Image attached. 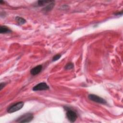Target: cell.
<instances>
[{
    "label": "cell",
    "mask_w": 123,
    "mask_h": 123,
    "mask_svg": "<svg viewBox=\"0 0 123 123\" xmlns=\"http://www.w3.org/2000/svg\"><path fill=\"white\" fill-rule=\"evenodd\" d=\"M64 109L66 111V115L67 119L71 122H74L77 118V114L76 111L69 107L65 106Z\"/></svg>",
    "instance_id": "cell-1"
},
{
    "label": "cell",
    "mask_w": 123,
    "mask_h": 123,
    "mask_svg": "<svg viewBox=\"0 0 123 123\" xmlns=\"http://www.w3.org/2000/svg\"><path fill=\"white\" fill-rule=\"evenodd\" d=\"M34 118V115L32 113L27 112L19 117L16 120L18 123H29Z\"/></svg>",
    "instance_id": "cell-2"
},
{
    "label": "cell",
    "mask_w": 123,
    "mask_h": 123,
    "mask_svg": "<svg viewBox=\"0 0 123 123\" xmlns=\"http://www.w3.org/2000/svg\"><path fill=\"white\" fill-rule=\"evenodd\" d=\"M24 103L23 101L18 102L9 106L7 110L8 113H13L21 110L24 106Z\"/></svg>",
    "instance_id": "cell-3"
},
{
    "label": "cell",
    "mask_w": 123,
    "mask_h": 123,
    "mask_svg": "<svg viewBox=\"0 0 123 123\" xmlns=\"http://www.w3.org/2000/svg\"><path fill=\"white\" fill-rule=\"evenodd\" d=\"M88 98L90 100L98 103H100V104L107 103L106 101L104 99L95 94H89L88 96Z\"/></svg>",
    "instance_id": "cell-4"
},
{
    "label": "cell",
    "mask_w": 123,
    "mask_h": 123,
    "mask_svg": "<svg viewBox=\"0 0 123 123\" xmlns=\"http://www.w3.org/2000/svg\"><path fill=\"white\" fill-rule=\"evenodd\" d=\"M49 86L46 83L41 82L34 86L33 87L32 89L33 91H41L48 90L49 89Z\"/></svg>",
    "instance_id": "cell-5"
},
{
    "label": "cell",
    "mask_w": 123,
    "mask_h": 123,
    "mask_svg": "<svg viewBox=\"0 0 123 123\" xmlns=\"http://www.w3.org/2000/svg\"><path fill=\"white\" fill-rule=\"evenodd\" d=\"M42 69V66L41 65H38L33 68L30 70V74L33 75H36L40 73Z\"/></svg>",
    "instance_id": "cell-6"
},
{
    "label": "cell",
    "mask_w": 123,
    "mask_h": 123,
    "mask_svg": "<svg viewBox=\"0 0 123 123\" xmlns=\"http://www.w3.org/2000/svg\"><path fill=\"white\" fill-rule=\"evenodd\" d=\"M55 5V1H51L49 3L47 4V5L43 8L42 10L45 12H48L52 10L54 6Z\"/></svg>",
    "instance_id": "cell-7"
},
{
    "label": "cell",
    "mask_w": 123,
    "mask_h": 123,
    "mask_svg": "<svg viewBox=\"0 0 123 123\" xmlns=\"http://www.w3.org/2000/svg\"><path fill=\"white\" fill-rule=\"evenodd\" d=\"M12 32V30L5 25H1L0 27V33L1 34L10 33Z\"/></svg>",
    "instance_id": "cell-8"
},
{
    "label": "cell",
    "mask_w": 123,
    "mask_h": 123,
    "mask_svg": "<svg viewBox=\"0 0 123 123\" xmlns=\"http://www.w3.org/2000/svg\"><path fill=\"white\" fill-rule=\"evenodd\" d=\"M15 21H16L17 23L19 25H24L26 22V20L24 18H23L21 17H19V16H16L15 18Z\"/></svg>",
    "instance_id": "cell-9"
},
{
    "label": "cell",
    "mask_w": 123,
    "mask_h": 123,
    "mask_svg": "<svg viewBox=\"0 0 123 123\" xmlns=\"http://www.w3.org/2000/svg\"><path fill=\"white\" fill-rule=\"evenodd\" d=\"M51 1L50 0H47V1H44V0H39L37 1V5L38 6H44L49 3Z\"/></svg>",
    "instance_id": "cell-10"
},
{
    "label": "cell",
    "mask_w": 123,
    "mask_h": 123,
    "mask_svg": "<svg viewBox=\"0 0 123 123\" xmlns=\"http://www.w3.org/2000/svg\"><path fill=\"white\" fill-rule=\"evenodd\" d=\"M74 67V64L72 62H68L65 66V69L66 70H71L73 69Z\"/></svg>",
    "instance_id": "cell-11"
},
{
    "label": "cell",
    "mask_w": 123,
    "mask_h": 123,
    "mask_svg": "<svg viewBox=\"0 0 123 123\" xmlns=\"http://www.w3.org/2000/svg\"><path fill=\"white\" fill-rule=\"evenodd\" d=\"M61 57V54H57L56 55H55L54 56H53V57L52 58V61L53 62H55L56 61H57L58 60H59Z\"/></svg>",
    "instance_id": "cell-12"
},
{
    "label": "cell",
    "mask_w": 123,
    "mask_h": 123,
    "mask_svg": "<svg viewBox=\"0 0 123 123\" xmlns=\"http://www.w3.org/2000/svg\"><path fill=\"white\" fill-rule=\"evenodd\" d=\"M6 85V83H4V82H2V83H1L0 84V90H1Z\"/></svg>",
    "instance_id": "cell-13"
},
{
    "label": "cell",
    "mask_w": 123,
    "mask_h": 123,
    "mask_svg": "<svg viewBox=\"0 0 123 123\" xmlns=\"http://www.w3.org/2000/svg\"><path fill=\"white\" fill-rule=\"evenodd\" d=\"M122 13H123V12L121 11V12H118L117 13H115L114 14L116 15H122Z\"/></svg>",
    "instance_id": "cell-14"
},
{
    "label": "cell",
    "mask_w": 123,
    "mask_h": 123,
    "mask_svg": "<svg viewBox=\"0 0 123 123\" xmlns=\"http://www.w3.org/2000/svg\"><path fill=\"white\" fill-rule=\"evenodd\" d=\"M4 3V1H0V3L2 4V3Z\"/></svg>",
    "instance_id": "cell-15"
}]
</instances>
